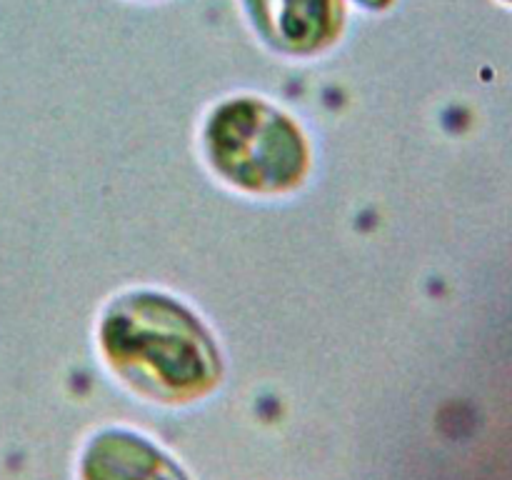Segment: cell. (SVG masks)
Instances as JSON below:
<instances>
[{"mask_svg": "<svg viewBox=\"0 0 512 480\" xmlns=\"http://www.w3.org/2000/svg\"><path fill=\"white\" fill-rule=\"evenodd\" d=\"M108 360L133 388L158 400H190L218 380V350L195 315L175 300L133 293L103 320Z\"/></svg>", "mask_w": 512, "mask_h": 480, "instance_id": "cell-1", "label": "cell"}, {"mask_svg": "<svg viewBox=\"0 0 512 480\" xmlns=\"http://www.w3.org/2000/svg\"><path fill=\"white\" fill-rule=\"evenodd\" d=\"M80 480H188V475L148 438L110 428L85 445Z\"/></svg>", "mask_w": 512, "mask_h": 480, "instance_id": "cell-3", "label": "cell"}, {"mask_svg": "<svg viewBox=\"0 0 512 480\" xmlns=\"http://www.w3.org/2000/svg\"><path fill=\"white\" fill-rule=\"evenodd\" d=\"M208 150L230 183L250 190L290 188L308 160L298 128L260 100L223 105L208 125Z\"/></svg>", "mask_w": 512, "mask_h": 480, "instance_id": "cell-2", "label": "cell"}]
</instances>
